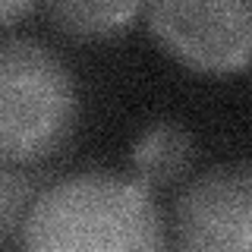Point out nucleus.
Returning <instances> with one entry per match:
<instances>
[{
	"instance_id": "obj_1",
	"label": "nucleus",
	"mask_w": 252,
	"mask_h": 252,
	"mask_svg": "<svg viewBox=\"0 0 252 252\" xmlns=\"http://www.w3.org/2000/svg\"><path fill=\"white\" fill-rule=\"evenodd\" d=\"M22 252H167V230L152 189L110 170H82L35 195Z\"/></svg>"
},
{
	"instance_id": "obj_2",
	"label": "nucleus",
	"mask_w": 252,
	"mask_h": 252,
	"mask_svg": "<svg viewBox=\"0 0 252 252\" xmlns=\"http://www.w3.org/2000/svg\"><path fill=\"white\" fill-rule=\"evenodd\" d=\"M79 92L57 51L29 35L0 38V161L35 164L66 145Z\"/></svg>"
},
{
	"instance_id": "obj_3",
	"label": "nucleus",
	"mask_w": 252,
	"mask_h": 252,
	"mask_svg": "<svg viewBox=\"0 0 252 252\" xmlns=\"http://www.w3.org/2000/svg\"><path fill=\"white\" fill-rule=\"evenodd\" d=\"M142 10L158 44L189 69H246L252 51V6L246 0H155Z\"/></svg>"
},
{
	"instance_id": "obj_4",
	"label": "nucleus",
	"mask_w": 252,
	"mask_h": 252,
	"mask_svg": "<svg viewBox=\"0 0 252 252\" xmlns=\"http://www.w3.org/2000/svg\"><path fill=\"white\" fill-rule=\"evenodd\" d=\"M183 252H252V170L218 164L189 183L177 202Z\"/></svg>"
},
{
	"instance_id": "obj_5",
	"label": "nucleus",
	"mask_w": 252,
	"mask_h": 252,
	"mask_svg": "<svg viewBox=\"0 0 252 252\" xmlns=\"http://www.w3.org/2000/svg\"><path fill=\"white\" fill-rule=\"evenodd\" d=\"M129 164H132V180L145 189L170 186L183 180L186 170L192 167V139L173 120L148 123L139 132V139L132 142Z\"/></svg>"
},
{
	"instance_id": "obj_6",
	"label": "nucleus",
	"mask_w": 252,
	"mask_h": 252,
	"mask_svg": "<svg viewBox=\"0 0 252 252\" xmlns=\"http://www.w3.org/2000/svg\"><path fill=\"white\" fill-rule=\"evenodd\" d=\"M51 19L63 32L79 38H104L129 29L142 13L139 0H63L47 6Z\"/></svg>"
},
{
	"instance_id": "obj_7",
	"label": "nucleus",
	"mask_w": 252,
	"mask_h": 252,
	"mask_svg": "<svg viewBox=\"0 0 252 252\" xmlns=\"http://www.w3.org/2000/svg\"><path fill=\"white\" fill-rule=\"evenodd\" d=\"M32 10H35L32 0H0V29L19 22L22 16H29Z\"/></svg>"
},
{
	"instance_id": "obj_8",
	"label": "nucleus",
	"mask_w": 252,
	"mask_h": 252,
	"mask_svg": "<svg viewBox=\"0 0 252 252\" xmlns=\"http://www.w3.org/2000/svg\"><path fill=\"white\" fill-rule=\"evenodd\" d=\"M0 183H3V173H0Z\"/></svg>"
}]
</instances>
